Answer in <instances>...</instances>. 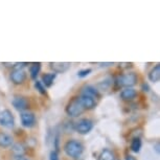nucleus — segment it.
<instances>
[{"label": "nucleus", "mask_w": 160, "mask_h": 160, "mask_svg": "<svg viewBox=\"0 0 160 160\" xmlns=\"http://www.w3.org/2000/svg\"><path fill=\"white\" fill-rule=\"evenodd\" d=\"M84 111H85V109H84L82 102L80 101V98H73L66 106V113L71 117H77L81 115Z\"/></svg>", "instance_id": "obj_2"}, {"label": "nucleus", "mask_w": 160, "mask_h": 160, "mask_svg": "<svg viewBox=\"0 0 160 160\" xmlns=\"http://www.w3.org/2000/svg\"><path fill=\"white\" fill-rule=\"evenodd\" d=\"M142 90L143 91H149L150 90V87H149V85H148V84H142Z\"/></svg>", "instance_id": "obj_23"}, {"label": "nucleus", "mask_w": 160, "mask_h": 160, "mask_svg": "<svg viewBox=\"0 0 160 160\" xmlns=\"http://www.w3.org/2000/svg\"><path fill=\"white\" fill-rule=\"evenodd\" d=\"M25 152H26L25 147H24L22 143H15L12 146V154H13L16 158L24 156Z\"/></svg>", "instance_id": "obj_14"}, {"label": "nucleus", "mask_w": 160, "mask_h": 160, "mask_svg": "<svg viewBox=\"0 0 160 160\" xmlns=\"http://www.w3.org/2000/svg\"><path fill=\"white\" fill-rule=\"evenodd\" d=\"M40 69H41V63H34V64L31 65V67H29V73H31V78L32 80L37 78V75L40 72Z\"/></svg>", "instance_id": "obj_18"}, {"label": "nucleus", "mask_w": 160, "mask_h": 160, "mask_svg": "<svg viewBox=\"0 0 160 160\" xmlns=\"http://www.w3.org/2000/svg\"><path fill=\"white\" fill-rule=\"evenodd\" d=\"M160 78V65L157 64L155 67H153L152 70L149 73V80L153 83H157Z\"/></svg>", "instance_id": "obj_16"}, {"label": "nucleus", "mask_w": 160, "mask_h": 160, "mask_svg": "<svg viewBox=\"0 0 160 160\" xmlns=\"http://www.w3.org/2000/svg\"><path fill=\"white\" fill-rule=\"evenodd\" d=\"M49 160H59V155L57 151H51L49 155Z\"/></svg>", "instance_id": "obj_22"}, {"label": "nucleus", "mask_w": 160, "mask_h": 160, "mask_svg": "<svg viewBox=\"0 0 160 160\" xmlns=\"http://www.w3.org/2000/svg\"><path fill=\"white\" fill-rule=\"evenodd\" d=\"M91 72H92V69H90V68L82 69V70H80L78 72V78H86L87 75H89Z\"/></svg>", "instance_id": "obj_21"}, {"label": "nucleus", "mask_w": 160, "mask_h": 160, "mask_svg": "<svg viewBox=\"0 0 160 160\" xmlns=\"http://www.w3.org/2000/svg\"><path fill=\"white\" fill-rule=\"evenodd\" d=\"M80 101L82 102L83 107L85 110H90V109H93V108L96 106V102L95 99L93 98H90V96H87V95H81L80 96Z\"/></svg>", "instance_id": "obj_10"}, {"label": "nucleus", "mask_w": 160, "mask_h": 160, "mask_svg": "<svg viewBox=\"0 0 160 160\" xmlns=\"http://www.w3.org/2000/svg\"><path fill=\"white\" fill-rule=\"evenodd\" d=\"M141 146H142V143H141L140 138L139 137L134 138L131 142V151L134 153H138L141 149Z\"/></svg>", "instance_id": "obj_19"}, {"label": "nucleus", "mask_w": 160, "mask_h": 160, "mask_svg": "<svg viewBox=\"0 0 160 160\" xmlns=\"http://www.w3.org/2000/svg\"><path fill=\"white\" fill-rule=\"evenodd\" d=\"M21 123L25 128H32L36 123V116L32 112H22L21 113Z\"/></svg>", "instance_id": "obj_6"}, {"label": "nucleus", "mask_w": 160, "mask_h": 160, "mask_svg": "<svg viewBox=\"0 0 160 160\" xmlns=\"http://www.w3.org/2000/svg\"><path fill=\"white\" fill-rule=\"evenodd\" d=\"M98 160H115V155L111 150L104 149L99 154Z\"/></svg>", "instance_id": "obj_17"}, {"label": "nucleus", "mask_w": 160, "mask_h": 160, "mask_svg": "<svg viewBox=\"0 0 160 160\" xmlns=\"http://www.w3.org/2000/svg\"><path fill=\"white\" fill-rule=\"evenodd\" d=\"M51 69L55 73H63L70 68V63L68 62H51L49 63Z\"/></svg>", "instance_id": "obj_9"}, {"label": "nucleus", "mask_w": 160, "mask_h": 160, "mask_svg": "<svg viewBox=\"0 0 160 160\" xmlns=\"http://www.w3.org/2000/svg\"><path fill=\"white\" fill-rule=\"evenodd\" d=\"M64 151L69 157L78 158V157H80L83 154L84 146L82 144V142H80V141L72 139V140L67 141V142L65 143Z\"/></svg>", "instance_id": "obj_1"}, {"label": "nucleus", "mask_w": 160, "mask_h": 160, "mask_svg": "<svg viewBox=\"0 0 160 160\" xmlns=\"http://www.w3.org/2000/svg\"><path fill=\"white\" fill-rule=\"evenodd\" d=\"M126 160H136V158H135V157H133V156H131V155H129V156H127Z\"/></svg>", "instance_id": "obj_26"}, {"label": "nucleus", "mask_w": 160, "mask_h": 160, "mask_svg": "<svg viewBox=\"0 0 160 160\" xmlns=\"http://www.w3.org/2000/svg\"><path fill=\"white\" fill-rule=\"evenodd\" d=\"M155 150H156V152H157V153H159V143H157V144H156V149H155Z\"/></svg>", "instance_id": "obj_27"}, {"label": "nucleus", "mask_w": 160, "mask_h": 160, "mask_svg": "<svg viewBox=\"0 0 160 160\" xmlns=\"http://www.w3.org/2000/svg\"><path fill=\"white\" fill-rule=\"evenodd\" d=\"M11 80L16 85H21L26 80V72L23 69H21V70H13L11 73Z\"/></svg>", "instance_id": "obj_8"}, {"label": "nucleus", "mask_w": 160, "mask_h": 160, "mask_svg": "<svg viewBox=\"0 0 160 160\" xmlns=\"http://www.w3.org/2000/svg\"><path fill=\"white\" fill-rule=\"evenodd\" d=\"M74 129L78 134L81 135H86L93 129V122L92 120L88 118H83L74 125Z\"/></svg>", "instance_id": "obj_4"}, {"label": "nucleus", "mask_w": 160, "mask_h": 160, "mask_svg": "<svg viewBox=\"0 0 160 160\" xmlns=\"http://www.w3.org/2000/svg\"><path fill=\"white\" fill-rule=\"evenodd\" d=\"M35 87H36V89H37L38 91L41 93V94H46V90H45V87H44L43 84L40 82V81H36V82H35Z\"/></svg>", "instance_id": "obj_20"}, {"label": "nucleus", "mask_w": 160, "mask_h": 160, "mask_svg": "<svg viewBox=\"0 0 160 160\" xmlns=\"http://www.w3.org/2000/svg\"><path fill=\"white\" fill-rule=\"evenodd\" d=\"M0 125L4 128L12 129L15 126V119L13 113L8 109H4L0 112Z\"/></svg>", "instance_id": "obj_5"}, {"label": "nucleus", "mask_w": 160, "mask_h": 160, "mask_svg": "<svg viewBox=\"0 0 160 160\" xmlns=\"http://www.w3.org/2000/svg\"><path fill=\"white\" fill-rule=\"evenodd\" d=\"M99 65L102 66V67H106V66H110V65H113V63H111V62H109V63H99Z\"/></svg>", "instance_id": "obj_24"}, {"label": "nucleus", "mask_w": 160, "mask_h": 160, "mask_svg": "<svg viewBox=\"0 0 160 160\" xmlns=\"http://www.w3.org/2000/svg\"><path fill=\"white\" fill-rule=\"evenodd\" d=\"M12 105L14 106L15 109L21 111V112H24L28 108V99L23 98V96H16V98H14L13 101H12Z\"/></svg>", "instance_id": "obj_7"}, {"label": "nucleus", "mask_w": 160, "mask_h": 160, "mask_svg": "<svg viewBox=\"0 0 160 160\" xmlns=\"http://www.w3.org/2000/svg\"><path fill=\"white\" fill-rule=\"evenodd\" d=\"M82 95H87V96H90V98H99V93H98V90L94 88L93 86H85L84 88L82 89Z\"/></svg>", "instance_id": "obj_13"}, {"label": "nucleus", "mask_w": 160, "mask_h": 160, "mask_svg": "<svg viewBox=\"0 0 160 160\" xmlns=\"http://www.w3.org/2000/svg\"><path fill=\"white\" fill-rule=\"evenodd\" d=\"M16 160H32V159H31V158H28V157L22 156V157H19V158H17Z\"/></svg>", "instance_id": "obj_25"}, {"label": "nucleus", "mask_w": 160, "mask_h": 160, "mask_svg": "<svg viewBox=\"0 0 160 160\" xmlns=\"http://www.w3.org/2000/svg\"><path fill=\"white\" fill-rule=\"evenodd\" d=\"M57 78V73L55 72H52V73H45L43 74V77H42V84L44 85V87H50L51 85L53 84Z\"/></svg>", "instance_id": "obj_15"}, {"label": "nucleus", "mask_w": 160, "mask_h": 160, "mask_svg": "<svg viewBox=\"0 0 160 160\" xmlns=\"http://www.w3.org/2000/svg\"><path fill=\"white\" fill-rule=\"evenodd\" d=\"M137 83V75L134 72H129V73L122 74L117 78V84L119 86L126 87V88H131Z\"/></svg>", "instance_id": "obj_3"}, {"label": "nucleus", "mask_w": 160, "mask_h": 160, "mask_svg": "<svg viewBox=\"0 0 160 160\" xmlns=\"http://www.w3.org/2000/svg\"><path fill=\"white\" fill-rule=\"evenodd\" d=\"M13 146V137L7 133L0 132V148H10Z\"/></svg>", "instance_id": "obj_12"}, {"label": "nucleus", "mask_w": 160, "mask_h": 160, "mask_svg": "<svg viewBox=\"0 0 160 160\" xmlns=\"http://www.w3.org/2000/svg\"><path fill=\"white\" fill-rule=\"evenodd\" d=\"M137 96V92L133 88H125L120 92V98L123 101H133Z\"/></svg>", "instance_id": "obj_11"}]
</instances>
